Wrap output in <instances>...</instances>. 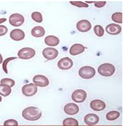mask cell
I'll use <instances>...</instances> for the list:
<instances>
[{"mask_svg": "<svg viewBox=\"0 0 123 126\" xmlns=\"http://www.w3.org/2000/svg\"><path fill=\"white\" fill-rule=\"evenodd\" d=\"M42 115L41 110L38 107H30L24 109L22 112V116L25 119L34 121L39 119Z\"/></svg>", "mask_w": 123, "mask_h": 126, "instance_id": "1", "label": "cell"}, {"mask_svg": "<svg viewBox=\"0 0 123 126\" xmlns=\"http://www.w3.org/2000/svg\"><path fill=\"white\" fill-rule=\"evenodd\" d=\"M98 72L101 75L106 77L112 75L115 71V68L112 64L104 63L100 65L98 69Z\"/></svg>", "mask_w": 123, "mask_h": 126, "instance_id": "2", "label": "cell"}, {"mask_svg": "<svg viewBox=\"0 0 123 126\" xmlns=\"http://www.w3.org/2000/svg\"><path fill=\"white\" fill-rule=\"evenodd\" d=\"M78 73L82 78L90 79L95 76V70L94 68L92 67L85 66L82 67L79 69Z\"/></svg>", "mask_w": 123, "mask_h": 126, "instance_id": "3", "label": "cell"}, {"mask_svg": "<svg viewBox=\"0 0 123 126\" xmlns=\"http://www.w3.org/2000/svg\"><path fill=\"white\" fill-rule=\"evenodd\" d=\"M35 53V51L33 49L30 47H25L20 50L17 55L19 58L27 59L33 57Z\"/></svg>", "mask_w": 123, "mask_h": 126, "instance_id": "4", "label": "cell"}, {"mask_svg": "<svg viewBox=\"0 0 123 126\" xmlns=\"http://www.w3.org/2000/svg\"><path fill=\"white\" fill-rule=\"evenodd\" d=\"M87 97V94L84 90L78 89L74 91L72 94V98L74 102L81 103L83 102Z\"/></svg>", "mask_w": 123, "mask_h": 126, "instance_id": "5", "label": "cell"}, {"mask_svg": "<svg viewBox=\"0 0 123 126\" xmlns=\"http://www.w3.org/2000/svg\"><path fill=\"white\" fill-rule=\"evenodd\" d=\"M24 21V18L23 15L18 13L11 15L9 18L10 23L15 26H19L21 25Z\"/></svg>", "mask_w": 123, "mask_h": 126, "instance_id": "6", "label": "cell"}, {"mask_svg": "<svg viewBox=\"0 0 123 126\" xmlns=\"http://www.w3.org/2000/svg\"><path fill=\"white\" fill-rule=\"evenodd\" d=\"M22 92L26 96H31L35 94L37 91V87L32 83L24 85L22 88Z\"/></svg>", "mask_w": 123, "mask_h": 126, "instance_id": "7", "label": "cell"}, {"mask_svg": "<svg viewBox=\"0 0 123 126\" xmlns=\"http://www.w3.org/2000/svg\"><path fill=\"white\" fill-rule=\"evenodd\" d=\"M43 54L44 57L49 60L55 58L58 56V52L56 49L51 47H47L43 50Z\"/></svg>", "mask_w": 123, "mask_h": 126, "instance_id": "8", "label": "cell"}, {"mask_svg": "<svg viewBox=\"0 0 123 126\" xmlns=\"http://www.w3.org/2000/svg\"><path fill=\"white\" fill-rule=\"evenodd\" d=\"M33 81L35 85L42 87L46 86L49 83L48 79L45 76L41 75H37L34 76Z\"/></svg>", "mask_w": 123, "mask_h": 126, "instance_id": "9", "label": "cell"}, {"mask_svg": "<svg viewBox=\"0 0 123 126\" xmlns=\"http://www.w3.org/2000/svg\"><path fill=\"white\" fill-rule=\"evenodd\" d=\"M72 60L68 57L62 58L60 59L57 63L59 68L62 70H67L70 69L73 66Z\"/></svg>", "mask_w": 123, "mask_h": 126, "instance_id": "10", "label": "cell"}, {"mask_svg": "<svg viewBox=\"0 0 123 126\" xmlns=\"http://www.w3.org/2000/svg\"><path fill=\"white\" fill-rule=\"evenodd\" d=\"M64 110L65 113L69 115H74L79 111L78 106L76 104L70 103L66 104L64 106Z\"/></svg>", "mask_w": 123, "mask_h": 126, "instance_id": "11", "label": "cell"}, {"mask_svg": "<svg viewBox=\"0 0 123 126\" xmlns=\"http://www.w3.org/2000/svg\"><path fill=\"white\" fill-rule=\"evenodd\" d=\"M98 116L95 114L91 113L87 114L85 117V123L88 125H93L97 124L99 121Z\"/></svg>", "mask_w": 123, "mask_h": 126, "instance_id": "12", "label": "cell"}, {"mask_svg": "<svg viewBox=\"0 0 123 126\" xmlns=\"http://www.w3.org/2000/svg\"><path fill=\"white\" fill-rule=\"evenodd\" d=\"M91 26L90 22L86 20H81L76 24V28L78 30L83 32H86L89 30Z\"/></svg>", "mask_w": 123, "mask_h": 126, "instance_id": "13", "label": "cell"}, {"mask_svg": "<svg viewBox=\"0 0 123 126\" xmlns=\"http://www.w3.org/2000/svg\"><path fill=\"white\" fill-rule=\"evenodd\" d=\"M90 107L94 111H99L104 110L105 108L106 104L102 100H94L91 101Z\"/></svg>", "mask_w": 123, "mask_h": 126, "instance_id": "14", "label": "cell"}, {"mask_svg": "<svg viewBox=\"0 0 123 126\" xmlns=\"http://www.w3.org/2000/svg\"><path fill=\"white\" fill-rule=\"evenodd\" d=\"M10 36L13 40L19 41L23 39L25 36L24 32L19 29H15L12 30L10 34Z\"/></svg>", "mask_w": 123, "mask_h": 126, "instance_id": "15", "label": "cell"}, {"mask_svg": "<svg viewBox=\"0 0 123 126\" xmlns=\"http://www.w3.org/2000/svg\"><path fill=\"white\" fill-rule=\"evenodd\" d=\"M105 29L107 33L113 35L118 34L121 31V28L120 26L114 23L109 24L106 26Z\"/></svg>", "mask_w": 123, "mask_h": 126, "instance_id": "16", "label": "cell"}, {"mask_svg": "<svg viewBox=\"0 0 123 126\" xmlns=\"http://www.w3.org/2000/svg\"><path fill=\"white\" fill-rule=\"evenodd\" d=\"M85 48V47L82 44H75L70 47L69 53L72 55H76L83 52L84 51Z\"/></svg>", "mask_w": 123, "mask_h": 126, "instance_id": "17", "label": "cell"}, {"mask_svg": "<svg viewBox=\"0 0 123 126\" xmlns=\"http://www.w3.org/2000/svg\"><path fill=\"white\" fill-rule=\"evenodd\" d=\"M45 43L47 45L55 46L59 43V40L57 37L53 35H49L46 37L44 39Z\"/></svg>", "mask_w": 123, "mask_h": 126, "instance_id": "18", "label": "cell"}, {"mask_svg": "<svg viewBox=\"0 0 123 126\" xmlns=\"http://www.w3.org/2000/svg\"><path fill=\"white\" fill-rule=\"evenodd\" d=\"M45 31L44 28L40 26H36L31 30V34L33 36L36 37H40L44 35Z\"/></svg>", "mask_w": 123, "mask_h": 126, "instance_id": "19", "label": "cell"}, {"mask_svg": "<svg viewBox=\"0 0 123 126\" xmlns=\"http://www.w3.org/2000/svg\"><path fill=\"white\" fill-rule=\"evenodd\" d=\"M11 92V89L8 85L3 84H0V94L6 97L10 94Z\"/></svg>", "mask_w": 123, "mask_h": 126, "instance_id": "20", "label": "cell"}, {"mask_svg": "<svg viewBox=\"0 0 123 126\" xmlns=\"http://www.w3.org/2000/svg\"><path fill=\"white\" fill-rule=\"evenodd\" d=\"M63 126H78L79 123L75 119L71 118H68L65 119L63 122Z\"/></svg>", "mask_w": 123, "mask_h": 126, "instance_id": "21", "label": "cell"}, {"mask_svg": "<svg viewBox=\"0 0 123 126\" xmlns=\"http://www.w3.org/2000/svg\"><path fill=\"white\" fill-rule=\"evenodd\" d=\"M119 112L117 111H111L108 113L106 115V119L108 120H113L118 118L120 116Z\"/></svg>", "mask_w": 123, "mask_h": 126, "instance_id": "22", "label": "cell"}, {"mask_svg": "<svg viewBox=\"0 0 123 126\" xmlns=\"http://www.w3.org/2000/svg\"><path fill=\"white\" fill-rule=\"evenodd\" d=\"M112 19L116 22L122 23V13L120 12H116L113 13L112 16Z\"/></svg>", "mask_w": 123, "mask_h": 126, "instance_id": "23", "label": "cell"}, {"mask_svg": "<svg viewBox=\"0 0 123 126\" xmlns=\"http://www.w3.org/2000/svg\"><path fill=\"white\" fill-rule=\"evenodd\" d=\"M31 16L32 19L35 21L41 23L43 21V18L41 14L37 12H34L32 13Z\"/></svg>", "mask_w": 123, "mask_h": 126, "instance_id": "24", "label": "cell"}, {"mask_svg": "<svg viewBox=\"0 0 123 126\" xmlns=\"http://www.w3.org/2000/svg\"><path fill=\"white\" fill-rule=\"evenodd\" d=\"M94 30L95 33L98 36L100 37L104 35V30L101 26L96 25L94 26Z\"/></svg>", "mask_w": 123, "mask_h": 126, "instance_id": "25", "label": "cell"}, {"mask_svg": "<svg viewBox=\"0 0 123 126\" xmlns=\"http://www.w3.org/2000/svg\"><path fill=\"white\" fill-rule=\"evenodd\" d=\"M1 84H5L9 86L10 87H12L15 84V82L13 80L7 78H4L1 80Z\"/></svg>", "mask_w": 123, "mask_h": 126, "instance_id": "26", "label": "cell"}, {"mask_svg": "<svg viewBox=\"0 0 123 126\" xmlns=\"http://www.w3.org/2000/svg\"><path fill=\"white\" fill-rule=\"evenodd\" d=\"M17 58V57H11L7 58L4 61L2 64V68L6 73H8L7 68V65L8 63L10 61Z\"/></svg>", "mask_w": 123, "mask_h": 126, "instance_id": "27", "label": "cell"}, {"mask_svg": "<svg viewBox=\"0 0 123 126\" xmlns=\"http://www.w3.org/2000/svg\"><path fill=\"white\" fill-rule=\"evenodd\" d=\"M70 3L72 5L79 7H87L88 5L87 4L80 1H70Z\"/></svg>", "mask_w": 123, "mask_h": 126, "instance_id": "28", "label": "cell"}, {"mask_svg": "<svg viewBox=\"0 0 123 126\" xmlns=\"http://www.w3.org/2000/svg\"><path fill=\"white\" fill-rule=\"evenodd\" d=\"M18 125L17 121L11 119L5 121L4 122V125L5 126H15Z\"/></svg>", "mask_w": 123, "mask_h": 126, "instance_id": "29", "label": "cell"}, {"mask_svg": "<svg viewBox=\"0 0 123 126\" xmlns=\"http://www.w3.org/2000/svg\"><path fill=\"white\" fill-rule=\"evenodd\" d=\"M8 30L5 26L0 25V36L5 35L7 32Z\"/></svg>", "mask_w": 123, "mask_h": 126, "instance_id": "30", "label": "cell"}, {"mask_svg": "<svg viewBox=\"0 0 123 126\" xmlns=\"http://www.w3.org/2000/svg\"><path fill=\"white\" fill-rule=\"evenodd\" d=\"M94 5L97 7H101L104 6L106 3L105 1H95Z\"/></svg>", "mask_w": 123, "mask_h": 126, "instance_id": "31", "label": "cell"}, {"mask_svg": "<svg viewBox=\"0 0 123 126\" xmlns=\"http://www.w3.org/2000/svg\"><path fill=\"white\" fill-rule=\"evenodd\" d=\"M6 20V18L0 19V24L5 22Z\"/></svg>", "mask_w": 123, "mask_h": 126, "instance_id": "32", "label": "cell"}, {"mask_svg": "<svg viewBox=\"0 0 123 126\" xmlns=\"http://www.w3.org/2000/svg\"><path fill=\"white\" fill-rule=\"evenodd\" d=\"M3 60V58L2 56L0 53V64L1 63Z\"/></svg>", "mask_w": 123, "mask_h": 126, "instance_id": "33", "label": "cell"}, {"mask_svg": "<svg viewBox=\"0 0 123 126\" xmlns=\"http://www.w3.org/2000/svg\"><path fill=\"white\" fill-rule=\"evenodd\" d=\"M2 97L0 96V102L2 101Z\"/></svg>", "mask_w": 123, "mask_h": 126, "instance_id": "34", "label": "cell"}]
</instances>
